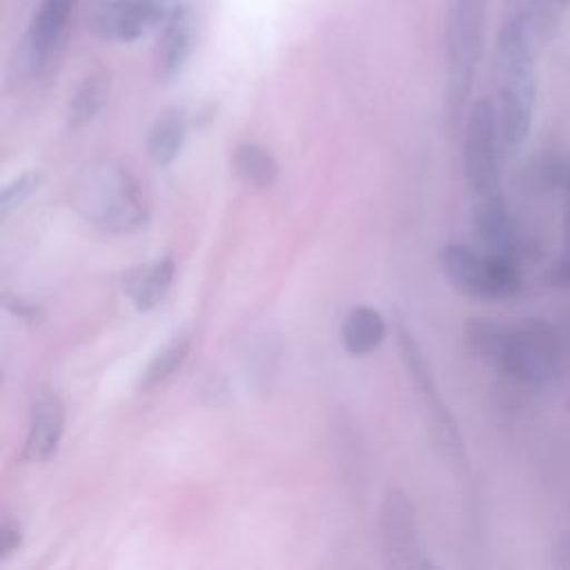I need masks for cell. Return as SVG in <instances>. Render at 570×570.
Instances as JSON below:
<instances>
[{
    "instance_id": "7a4b0ae2",
    "label": "cell",
    "mask_w": 570,
    "mask_h": 570,
    "mask_svg": "<svg viewBox=\"0 0 570 570\" xmlns=\"http://www.w3.org/2000/svg\"><path fill=\"white\" fill-rule=\"evenodd\" d=\"M494 89L503 147L519 149L530 136L537 105L534 27L528 13H512L497 33Z\"/></svg>"
},
{
    "instance_id": "d6986e66",
    "label": "cell",
    "mask_w": 570,
    "mask_h": 570,
    "mask_svg": "<svg viewBox=\"0 0 570 570\" xmlns=\"http://www.w3.org/2000/svg\"><path fill=\"white\" fill-rule=\"evenodd\" d=\"M187 352H189V336L187 334L174 336L169 343H165L151 356V361L145 365V370L140 372L138 390H151V387L160 385L163 381H167L183 365Z\"/></svg>"
},
{
    "instance_id": "8fae6325",
    "label": "cell",
    "mask_w": 570,
    "mask_h": 570,
    "mask_svg": "<svg viewBox=\"0 0 570 570\" xmlns=\"http://www.w3.org/2000/svg\"><path fill=\"white\" fill-rule=\"evenodd\" d=\"M65 405L51 387H38L29 407V428L24 439V459L31 463L49 461L62 441Z\"/></svg>"
},
{
    "instance_id": "30bf717a",
    "label": "cell",
    "mask_w": 570,
    "mask_h": 570,
    "mask_svg": "<svg viewBox=\"0 0 570 570\" xmlns=\"http://www.w3.org/2000/svg\"><path fill=\"white\" fill-rule=\"evenodd\" d=\"M76 2L78 0H40L20 47V69L24 73H38L42 69L56 49Z\"/></svg>"
},
{
    "instance_id": "3957f363",
    "label": "cell",
    "mask_w": 570,
    "mask_h": 570,
    "mask_svg": "<svg viewBox=\"0 0 570 570\" xmlns=\"http://www.w3.org/2000/svg\"><path fill=\"white\" fill-rule=\"evenodd\" d=\"M71 203L87 223L109 234H131L149 220L138 183L116 163L87 167L71 187Z\"/></svg>"
},
{
    "instance_id": "ba28073f",
    "label": "cell",
    "mask_w": 570,
    "mask_h": 570,
    "mask_svg": "<svg viewBox=\"0 0 570 570\" xmlns=\"http://www.w3.org/2000/svg\"><path fill=\"white\" fill-rule=\"evenodd\" d=\"M381 546L390 568L425 570L430 559L423 554L416 528V514L410 497L401 488H390L379 512Z\"/></svg>"
},
{
    "instance_id": "ffe728a7",
    "label": "cell",
    "mask_w": 570,
    "mask_h": 570,
    "mask_svg": "<svg viewBox=\"0 0 570 570\" xmlns=\"http://www.w3.org/2000/svg\"><path fill=\"white\" fill-rule=\"evenodd\" d=\"M40 171H22L13 180H9L0 191V214L9 216L18 205H22L40 185Z\"/></svg>"
},
{
    "instance_id": "4316f807",
    "label": "cell",
    "mask_w": 570,
    "mask_h": 570,
    "mask_svg": "<svg viewBox=\"0 0 570 570\" xmlns=\"http://www.w3.org/2000/svg\"><path fill=\"white\" fill-rule=\"evenodd\" d=\"M568 196H570V180H568Z\"/></svg>"
},
{
    "instance_id": "cb8c5ba5",
    "label": "cell",
    "mask_w": 570,
    "mask_h": 570,
    "mask_svg": "<svg viewBox=\"0 0 570 570\" xmlns=\"http://www.w3.org/2000/svg\"><path fill=\"white\" fill-rule=\"evenodd\" d=\"M546 283L550 287H570V254L559 258L546 274Z\"/></svg>"
},
{
    "instance_id": "2e32d148",
    "label": "cell",
    "mask_w": 570,
    "mask_h": 570,
    "mask_svg": "<svg viewBox=\"0 0 570 570\" xmlns=\"http://www.w3.org/2000/svg\"><path fill=\"white\" fill-rule=\"evenodd\" d=\"M187 114L185 109L171 107L165 109L151 125L149 136H147V151L149 158L158 165V167H167L176 160V156L180 154L185 138H187Z\"/></svg>"
},
{
    "instance_id": "6da1fadb",
    "label": "cell",
    "mask_w": 570,
    "mask_h": 570,
    "mask_svg": "<svg viewBox=\"0 0 570 570\" xmlns=\"http://www.w3.org/2000/svg\"><path fill=\"white\" fill-rule=\"evenodd\" d=\"M465 338L481 361L512 383L539 390L557 379L561 343L557 330L543 318H523L519 323L470 318Z\"/></svg>"
},
{
    "instance_id": "7402d4cb",
    "label": "cell",
    "mask_w": 570,
    "mask_h": 570,
    "mask_svg": "<svg viewBox=\"0 0 570 570\" xmlns=\"http://www.w3.org/2000/svg\"><path fill=\"white\" fill-rule=\"evenodd\" d=\"M22 543V525L13 517H2L0 521V561L11 557Z\"/></svg>"
},
{
    "instance_id": "484cf974",
    "label": "cell",
    "mask_w": 570,
    "mask_h": 570,
    "mask_svg": "<svg viewBox=\"0 0 570 570\" xmlns=\"http://www.w3.org/2000/svg\"><path fill=\"white\" fill-rule=\"evenodd\" d=\"M552 2H570V0H552Z\"/></svg>"
},
{
    "instance_id": "4fadbf2b",
    "label": "cell",
    "mask_w": 570,
    "mask_h": 570,
    "mask_svg": "<svg viewBox=\"0 0 570 570\" xmlns=\"http://www.w3.org/2000/svg\"><path fill=\"white\" fill-rule=\"evenodd\" d=\"M196 45V27L191 11L183 7L169 22L160 27L156 47V73L160 80L169 82L185 69Z\"/></svg>"
},
{
    "instance_id": "44dd1931",
    "label": "cell",
    "mask_w": 570,
    "mask_h": 570,
    "mask_svg": "<svg viewBox=\"0 0 570 570\" xmlns=\"http://www.w3.org/2000/svg\"><path fill=\"white\" fill-rule=\"evenodd\" d=\"M138 4L142 7L154 29H160L185 7L180 0H138Z\"/></svg>"
},
{
    "instance_id": "603a6c76",
    "label": "cell",
    "mask_w": 570,
    "mask_h": 570,
    "mask_svg": "<svg viewBox=\"0 0 570 570\" xmlns=\"http://www.w3.org/2000/svg\"><path fill=\"white\" fill-rule=\"evenodd\" d=\"M2 303H4V307H7L13 316H18V318H22V321H27V323H38V321L42 318V309H40L36 303H29V301H24V298H20V296H13V294H9V292L2 294Z\"/></svg>"
},
{
    "instance_id": "8992f818",
    "label": "cell",
    "mask_w": 570,
    "mask_h": 570,
    "mask_svg": "<svg viewBox=\"0 0 570 570\" xmlns=\"http://www.w3.org/2000/svg\"><path fill=\"white\" fill-rule=\"evenodd\" d=\"M503 147L497 105L479 98L465 114L463 169L474 196L499 191V151Z\"/></svg>"
},
{
    "instance_id": "9a60e30c",
    "label": "cell",
    "mask_w": 570,
    "mask_h": 570,
    "mask_svg": "<svg viewBox=\"0 0 570 570\" xmlns=\"http://www.w3.org/2000/svg\"><path fill=\"white\" fill-rule=\"evenodd\" d=\"M387 325L379 309L370 305L352 307L341 325V343L347 354L365 356L372 354L385 338Z\"/></svg>"
},
{
    "instance_id": "5bb4252c",
    "label": "cell",
    "mask_w": 570,
    "mask_h": 570,
    "mask_svg": "<svg viewBox=\"0 0 570 570\" xmlns=\"http://www.w3.org/2000/svg\"><path fill=\"white\" fill-rule=\"evenodd\" d=\"M174 274H176L174 258L160 256L156 261H149L145 265L129 269L122 281V287L138 312H149L158 307L160 301L167 296Z\"/></svg>"
},
{
    "instance_id": "52a82bcc",
    "label": "cell",
    "mask_w": 570,
    "mask_h": 570,
    "mask_svg": "<svg viewBox=\"0 0 570 570\" xmlns=\"http://www.w3.org/2000/svg\"><path fill=\"white\" fill-rule=\"evenodd\" d=\"M396 343H399V352H401V361L421 396L423 410L428 414V423H430V434L436 443V448L450 456V459H461L463 456V441L456 428L454 416L450 414L448 405L443 403L436 381L432 376V367L421 350V345L416 343L414 334L410 332V327L405 323H396Z\"/></svg>"
},
{
    "instance_id": "5b68a950",
    "label": "cell",
    "mask_w": 570,
    "mask_h": 570,
    "mask_svg": "<svg viewBox=\"0 0 570 570\" xmlns=\"http://www.w3.org/2000/svg\"><path fill=\"white\" fill-rule=\"evenodd\" d=\"M439 265L448 283L479 301H505L523 292L521 263L463 243H448L439 252Z\"/></svg>"
},
{
    "instance_id": "7c38bea8",
    "label": "cell",
    "mask_w": 570,
    "mask_h": 570,
    "mask_svg": "<svg viewBox=\"0 0 570 570\" xmlns=\"http://www.w3.org/2000/svg\"><path fill=\"white\" fill-rule=\"evenodd\" d=\"M151 29L138 0H96L87 11V31L105 42H134Z\"/></svg>"
},
{
    "instance_id": "ac0fdd59",
    "label": "cell",
    "mask_w": 570,
    "mask_h": 570,
    "mask_svg": "<svg viewBox=\"0 0 570 570\" xmlns=\"http://www.w3.org/2000/svg\"><path fill=\"white\" fill-rule=\"evenodd\" d=\"M232 165L245 183H249L252 187H258V189L274 185V180L278 176V163H276L274 154L258 142L238 145L232 154Z\"/></svg>"
},
{
    "instance_id": "277c9868",
    "label": "cell",
    "mask_w": 570,
    "mask_h": 570,
    "mask_svg": "<svg viewBox=\"0 0 570 570\" xmlns=\"http://www.w3.org/2000/svg\"><path fill=\"white\" fill-rule=\"evenodd\" d=\"M488 0H448L445 7V107L459 120L483 53Z\"/></svg>"
},
{
    "instance_id": "d4e9b609",
    "label": "cell",
    "mask_w": 570,
    "mask_h": 570,
    "mask_svg": "<svg viewBox=\"0 0 570 570\" xmlns=\"http://www.w3.org/2000/svg\"><path fill=\"white\" fill-rule=\"evenodd\" d=\"M563 546H566V552L570 554V539H566V543H563Z\"/></svg>"
},
{
    "instance_id": "9c48e42d",
    "label": "cell",
    "mask_w": 570,
    "mask_h": 570,
    "mask_svg": "<svg viewBox=\"0 0 570 570\" xmlns=\"http://www.w3.org/2000/svg\"><path fill=\"white\" fill-rule=\"evenodd\" d=\"M472 229L476 240L481 243V249L514 258L519 263L523 261V236L517 227V220L512 218V212L501 189L476 196V205L472 212Z\"/></svg>"
},
{
    "instance_id": "e0dca14e",
    "label": "cell",
    "mask_w": 570,
    "mask_h": 570,
    "mask_svg": "<svg viewBox=\"0 0 570 570\" xmlns=\"http://www.w3.org/2000/svg\"><path fill=\"white\" fill-rule=\"evenodd\" d=\"M109 96V78L107 73H89L85 76L67 102V125L71 129H80L96 120V116L105 109Z\"/></svg>"
}]
</instances>
